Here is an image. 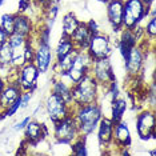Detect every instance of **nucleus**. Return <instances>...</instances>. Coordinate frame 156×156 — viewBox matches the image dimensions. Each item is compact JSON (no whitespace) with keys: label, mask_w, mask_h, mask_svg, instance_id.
<instances>
[{"label":"nucleus","mask_w":156,"mask_h":156,"mask_svg":"<svg viewBox=\"0 0 156 156\" xmlns=\"http://www.w3.org/2000/svg\"><path fill=\"white\" fill-rule=\"evenodd\" d=\"M144 39L151 43L152 45L155 44V37H156V15L148 17V22L143 27Z\"/></svg>","instance_id":"a878e982"},{"label":"nucleus","mask_w":156,"mask_h":156,"mask_svg":"<svg viewBox=\"0 0 156 156\" xmlns=\"http://www.w3.org/2000/svg\"><path fill=\"white\" fill-rule=\"evenodd\" d=\"M32 2L34 0H19V11L17 12L26 13V11L31 7V4H32Z\"/></svg>","instance_id":"c756f323"},{"label":"nucleus","mask_w":156,"mask_h":156,"mask_svg":"<svg viewBox=\"0 0 156 156\" xmlns=\"http://www.w3.org/2000/svg\"><path fill=\"white\" fill-rule=\"evenodd\" d=\"M148 44L150 43L145 39H143L137 45L131 48L127 58L124 59L126 72L129 77L136 79L141 73L143 67H144V62H145V56H147V52H148V48H145V45H148Z\"/></svg>","instance_id":"423d86ee"},{"label":"nucleus","mask_w":156,"mask_h":156,"mask_svg":"<svg viewBox=\"0 0 156 156\" xmlns=\"http://www.w3.org/2000/svg\"><path fill=\"white\" fill-rule=\"evenodd\" d=\"M71 94H72L73 107H76V105H84L99 101L101 88L98 84V81L94 79V76L88 73L84 77H81L77 83L73 84Z\"/></svg>","instance_id":"f03ea898"},{"label":"nucleus","mask_w":156,"mask_h":156,"mask_svg":"<svg viewBox=\"0 0 156 156\" xmlns=\"http://www.w3.org/2000/svg\"><path fill=\"white\" fill-rule=\"evenodd\" d=\"M15 15V34H19L24 37H31L35 34L36 24L27 13L16 12Z\"/></svg>","instance_id":"6ab92c4d"},{"label":"nucleus","mask_w":156,"mask_h":156,"mask_svg":"<svg viewBox=\"0 0 156 156\" xmlns=\"http://www.w3.org/2000/svg\"><path fill=\"white\" fill-rule=\"evenodd\" d=\"M0 27L3 28V31L8 35H12L15 32V15L13 13H4L0 19Z\"/></svg>","instance_id":"bb28decb"},{"label":"nucleus","mask_w":156,"mask_h":156,"mask_svg":"<svg viewBox=\"0 0 156 156\" xmlns=\"http://www.w3.org/2000/svg\"><path fill=\"white\" fill-rule=\"evenodd\" d=\"M7 40H8V35H7L4 31H3V28L0 27V45H2L3 43H5Z\"/></svg>","instance_id":"473e14b6"},{"label":"nucleus","mask_w":156,"mask_h":156,"mask_svg":"<svg viewBox=\"0 0 156 156\" xmlns=\"http://www.w3.org/2000/svg\"><path fill=\"white\" fill-rule=\"evenodd\" d=\"M12 64V49L8 40L0 45V68L9 69Z\"/></svg>","instance_id":"393cba45"},{"label":"nucleus","mask_w":156,"mask_h":156,"mask_svg":"<svg viewBox=\"0 0 156 156\" xmlns=\"http://www.w3.org/2000/svg\"><path fill=\"white\" fill-rule=\"evenodd\" d=\"M39 72L37 67L34 63H26L16 71V81L19 83L22 91H30L34 92L37 88V80H39Z\"/></svg>","instance_id":"f8f14e48"},{"label":"nucleus","mask_w":156,"mask_h":156,"mask_svg":"<svg viewBox=\"0 0 156 156\" xmlns=\"http://www.w3.org/2000/svg\"><path fill=\"white\" fill-rule=\"evenodd\" d=\"M91 36H92V32L90 31V28H88L87 23L80 22V24L75 30V32L71 35V40H72L76 49H86L88 47Z\"/></svg>","instance_id":"aec40b11"},{"label":"nucleus","mask_w":156,"mask_h":156,"mask_svg":"<svg viewBox=\"0 0 156 156\" xmlns=\"http://www.w3.org/2000/svg\"><path fill=\"white\" fill-rule=\"evenodd\" d=\"M71 90H72V84L68 83L66 79H63V77H54V83H52V87H51V92L59 95V96L64 99L67 103H69V104L73 105Z\"/></svg>","instance_id":"412c9836"},{"label":"nucleus","mask_w":156,"mask_h":156,"mask_svg":"<svg viewBox=\"0 0 156 156\" xmlns=\"http://www.w3.org/2000/svg\"><path fill=\"white\" fill-rule=\"evenodd\" d=\"M141 2H144L147 5H150V4H152V3H155V0H141Z\"/></svg>","instance_id":"c9c22d12"},{"label":"nucleus","mask_w":156,"mask_h":156,"mask_svg":"<svg viewBox=\"0 0 156 156\" xmlns=\"http://www.w3.org/2000/svg\"><path fill=\"white\" fill-rule=\"evenodd\" d=\"M8 43H9V45H11V49H12L11 68L17 69V68H20L23 64H26L23 51H24V45H26V43H27V37L13 32L12 35L8 36Z\"/></svg>","instance_id":"2eb2a0df"},{"label":"nucleus","mask_w":156,"mask_h":156,"mask_svg":"<svg viewBox=\"0 0 156 156\" xmlns=\"http://www.w3.org/2000/svg\"><path fill=\"white\" fill-rule=\"evenodd\" d=\"M80 24V20L73 12H67L62 19V35L64 36H69L75 32L77 26Z\"/></svg>","instance_id":"b1692460"},{"label":"nucleus","mask_w":156,"mask_h":156,"mask_svg":"<svg viewBox=\"0 0 156 156\" xmlns=\"http://www.w3.org/2000/svg\"><path fill=\"white\" fill-rule=\"evenodd\" d=\"M52 136L59 144H71L75 141L80 136V133L73 115H68L54 123Z\"/></svg>","instance_id":"39448f33"},{"label":"nucleus","mask_w":156,"mask_h":156,"mask_svg":"<svg viewBox=\"0 0 156 156\" xmlns=\"http://www.w3.org/2000/svg\"><path fill=\"white\" fill-rule=\"evenodd\" d=\"M69 145H71V148H72V154L73 155L83 156V155L88 154L87 144H86V137H84V136H79L75 141H72Z\"/></svg>","instance_id":"cd10ccee"},{"label":"nucleus","mask_w":156,"mask_h":156,"mask_svg":"<svg viewBox=\"0 0 156 156\" xmlns=\"http://www.w3.org/2000/svg\"><path fill=\"white\" fill-rule=\"evenodd\" d=\"M128 108V103L123 98H116L115 100L111 101V112H109L108 118L112 120V123H118L123 120V116L126 115V111Z\"/></svg>","instance_id":"4be33fe9"},{"label":"nucleus","mask_w":156,"mask_h":156,"mask_svg":"<svg viewBox=\"0 0 156 156\" xmlns=\"http://www.w3.org/2000/svg\"><path fill=\"white\" fill-rule=\"evenodd\" d=\"M32 119L31 118V115H28V116H26L22 122H19V123H16V126H15V131H23L24 128H26V126L28 124V122Z\"/></svg>","instance_id":"2f4dec72"},{"label":"nucleus","mask_w":156,"mask_h":156,"mask_svg":"<svg viewBox=\"0 0 156 156\" xmlns=\"http://www.w3.org/2000/svg\"><path fill=\"white\" fill-rule=\"evenodd\" d=\"M113 126L108 116H103L96 127V137L101 148H109L113 145Z\"/></svg>","instance_id":"dca6fc26"},{"label":"nucleus","mask_w":156,"mask_h":156,"mask_svg":"<svg viewBox=\"0 0 156 156\" xmlns=\"http://www.w3.org/2000/svg\"><path fill=\"white\" fill-rule=\"evenodd\" d=\"M150 155H151V156H156V151H155V150H152V151L150 152Z\"/></svg>","instance_id":"e433bc0d"},{"label":"nucleus","mask_w":156,"mask_h":156,"mask_svg":"<svg viewBox=\"0 0 156 156\" xmlns=\"http://www.w3.org/2000/svg\"><path fill=\"white\" fill-rule=\"evenodd\" d=\"M123 9L124 0H109L105 3L107 20L113 32H120L123 30Z\"/></svg>","instance_id":"4468645a"},{"label":"nucleus","mask_w":156,"mask_h":156,"mask_svg":"<svg viewBox=\"0 0 156 156\" xmlns=\"http://www.w3.org/2000/svg\"><path fill=\"white\" fill-rule=\"evenodd\" d=\"M24 135H26V141L28 144H37L41 140H44L48 136V129L44 124H40L36 120L31 119L24 128Z\"/></svg>","instance_id":"a211bd4d"},{"label":"nucleus","mask_w":156,"mask_h":156,"mask_svg":"<svg viewBox=\"0 0 156 156\" xmlns=\"http://www.w3.org/2000/svg\"><path fill=\"white\" fill-rule=\"evenodd\" d=\"M34 40H35L34 64L37 67L40 73H45V72H48V69L51 68L55 62L54 49H52L49 41H40V40H36L35 37H34Z\"/></svg>","instance_id":"9b49d317"},{"label":"nucleus","mask_w":156,"mask_h":156,"mask_svg":"<svg viewBox=\"0 0 156 156\" xmlns=\"http://www.w3.org/2000/svg\"><path fill=\"white\" fill-rule=\"evenodd\" d=\"M34 3L36 5H40V7H44V5H47L48 3H49V0H34Z\"/></svg>","instance_id":"f704fd0d"},{"label":"nucleus","mask_w":156,"mask_h":156,"mask_svg":"<svg viewBox=\"0 0 156 156\" xmlns=\"http://www.w3.org/2000/svg\"><path fill=\"white\" fill-rule=\"evenodd\" d=\"M44 109H45V113H47L48 119L52 122V124L56 123L58 120L66 118L68 115H72L73 112V105L67 103L63 98H60L59 95L51 94L45 98V101H44Z\"/></svg>","instance_id":"0eeeda50"},{"label":"nucleus","mask_w":156,"mask_h":156,"mask_svg":"<svg viewBox=\"0 0 156 156\" xmlns=\"http://www.w3.org/2000/svg\"><path fill=\"white\" fill-rule=\"evenodd\" d=\"M72 115L76 120L80 136L88 137L96 131L98 124L103 118V108L99 101L84 105H76L73 107Z\"/></svg>","instance_id":"f257e3e1"},{"label":"nucleus","mask_w":156,"mask_h":156,"mask_svg":"<svg viewBox=\"0 0 156 156\" xmlns=\"http://www.w3.org/2000/svg\"><path fill=\"white\" fill-rule=\"evenodd\" d=\"M22 88L16 80L7 81L4 90L0 94V120L5 119V111L22 96Z\"/></svg>","instance_id":"ddd939ff"},{"label":"nucleus","mask_w":156,"mask_h":156,"mask_svg":"<svg viewBox=\"0 0 156 156\" xmlns=\"http://www.w3.org/2000/svg\"><path fill=\"white\" fill-rule=\"evenodd\" d=\"M92 63H94V59L88 55L86 49H76L75 56H73L72 60V66L68 69V72L63 76V79H66L68 83L73 86L81 77H84L90 73Z\"/></svg>","instance_id":"20e7f679"},{"label":"nucleus","mask_w":156,"mask_h":156,"mask_svg":"<svg viewBox=\"0 0 156 156\" xmlns=\"http://www.w3.org/2000/svg\"><path fill=\"white\" fill-rule=\"evenodd\" d=\"M98 2H100V3H103V4H105L107 2H109V0H98Z\"/></svg>","instance_id":"4c0bfd02"},{"label":"nucleus","mask_w":156,"mask_h":156,"mask_svg":"<svg viewBox=\"0 0 156 156\" xmlns=\"http://www.w3.org/2000/svg\"><path fill=\"white\" fill-rule=\"evenodd\" d=\"M4 2H5V0H0V7L3 5V3H4Z\"/></svg>","instance_id":"58836bf2"},{"label":"nucleus","mask_w":156,"mask_h":156,"mask_svg":"<svg viewBox=\"0 0 156 156\" xmlns=\"http://www.w3.org/2000/svg\"><path fill=\"white\" fill-rule=\"evenodd\" d=\"M5 84H7V79H5L4 76H2V75H0V94H2V91L4 90Z\"/></svg>","instance_id":"72a5a7b5"},{"label":"nucleus","mask_w":156,"mask_h":156,"mask_svg":"<svg viewBox=\"0 0 156 156\" xmlns=\"http://www.w3.org/2000/svg\"><path fill=\"white\" fill-rule=\"evenodd\" d=\"M86 23H87V26H88V28H90V31H91L92 34H96V32H99V31H100L99 23H98L95 19H91V20H88V22H86Z\"/></svg>","instance_id":"7c9ffc66"},{"label":"nucleus","mask_w":156,"mask_h":156,"mask_svg":"<svg viewBox=\"0 0 156 156\" xmlns=\"http://www.w3.org/2000/svg\"><path fill=\"white\" fill-rule=\"evenodd\" d=\"M75 51H76V48H75V45H73L72 40H71V37L62 35L60 40L58 41V45H56V48L54 49L55 60L63 58V56L68 55V54H71V52H75Z\"/></svg>","instance_id":"5701e85b"},{"label":"nucleus","mask_w":156,"mask_h":156,"mask_svg":"<svg viewBox=\"0 0 156 156\" xmlns=\"http://www.w3.org/2000/svg\"><path fill=\"white\" fill-rule=\"evenodd\" d=\"M90 73L98 81L100 88H107L112 81L116 80L113 67H112V63L109 62V58L94 60Z\"/></svg>","instance_id":"9d476101"},{"label":"nucleus","mask_w":156,"mask_h":156,"mask_svg":"<svg viewBox=\"0 0 156 156\" xmlns=\"http://www.w3.org/2000/svg\"><path fill=\"white\" fill-rule=\"evenodd\" d=\"M19 109H22V100H20V98L5 111V118H12V116H15Z\"/></svg>","instance_id":"c85d7f7f"},{"label":"nucleus","mask_w":156,"mask_h":156,"mask_svg":"<svg viewBox=\"0 0 156 156\" xmlns=\"http://www.w3.org/2000/svg\"><path fill=\"white\" fill-rule=\"evenodd\" d=\"M136 132L140 140L148 141L155 139L156 135V116L154 108H145L136 116Z\"/></svg>","instance_id":"1a4fd4ad"},{"label":"nucleus","mask_w":156,"mask_h":156,"mask_svg":"<svg viewBox=\"0 0 156 156\" xmlns=\"http://www.w3.org/2000/svg\"><path fill=\"white\" fill-rule=\"evenodd\" d=\"M131 144H132V136H131L128 123L124 120L115 123L113 126V145L119 150H123V148H129Z\"/></svg>","instance_id":"f3484780"},{"label":"nucleus","mask_w":156,"mask_h":156,"mask_svg":"<svg viewBox=\"0 0 156 156\" xmlns=\"http://www.w3.org/2000/svg\"><path fill=\"white\" fill-rule=\"evenodd\" d=\"M88 55L94 60L111 58L112 55V40L108 34L99 31L96 34H92L90 39L88 47L86 48Z\"/></svg>","instance_id":"6e6552de"},{"label":"nucleus","mask_w":156,"mask_h":156,"mask_svg":"<svg viewBox=\"0 0 156 156\" xmlns=\"http://www.w3.org/2000/svg\"><path fill=\"white\" fill-rule=\"evenodd\" d=\"M151 5V4H150ZM141 0H124L123 28H135L151 16V7Z\"/></svg>","instance_id":"7ed1b4c3"}]
</instances>
